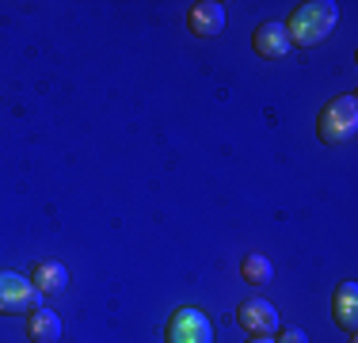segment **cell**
Here are the masks:
<instances>
[{"instance_id":"6da1fadb","label":"cell","mask_w":358,"mask_h":343,"mask_svg":"<svg viewBox=\"0 0 358 343\" xmlns=\"http://www.w3.org/2000/svg\"><path fill=\"white\" fill-rule=\"evenodd\" d=\"M339 23V8L331 0H305L289 12V20L282 23L289 46H320Z\"/></svg>"},{"instance_id":"7a4b0ae2","label":"cell","mask_w":358,"mask_h":343,"mask_svg":"<svg viewBox=\"0 0 358 343\" xmlns=\"http://www.w3.org/2000/svg\"><path fill=\"white\" fill-rule=\"evenodd\" d=\"M317 134L324 145H347L358 134V96H336L324 103L320 118H317Z\"/></svg>"},{"instance_id":"3957f363","label":"cell","mask_w":358,"mask_h":343,"mask_svg":"<svg viewBox=\"0 0 358 343\" xmlns=\"http://www.w3.org/2000/svg\"><path fill=\"white\" fill-rule=\"evenodd\" d=\"M164 343H214V324H210V316L202 309L183 305L168 316Z\"/></svg>"},{"instance_id":"277c9868","label":"cell","mask_w":358,"mask_h":343,"mask_svg":"<svg viewBox=\"0 0 358 343\" xmlns=\"http://www.w3.org/2000/svg\"><path fill=\"white\" fill-rule=\"evenodd\" d=\"M38 290L31 279L15 271H0V316H20V313H35L38 305Z\"/></svg>"},{"instance_id":"5b68a950","label":"cell","mask_w":358,"mask_h":343,"mask_svg":"<svg viewBox=\"0 0 358 343\" xmlns=\"http://www.w3.org/2000/svg\"><path fill=\"white\" fill-rule=\"evenodd\" d=\"M236 321L244 332H252V340H267L278 332V309L263 298H248V302L236 305Z\"/></svg>"},{"instance_id":"8992f818","label":"cell","mask_w":358,"mask_h":343,"mask_svg":"<svg viewBox=\"0 0 358 343\" xmlns=\"http://www.w3.org/2000/svg\"><path fill=\"white\" fill-rule=\"evenodd\" d=\"M252 50L267 62H278V57L289 54V38H286V27L278 20H263L259 27L252 31Z\"/></svg>"},{"instance_id":"52a82bcc","label":"cell","mask_w":358,"mask_h":343,"mask_svg":"<svg viewBox=\"0 0 358 343\" xmlns=\"http://www.w3.org/2000/svg\"><path fill=\"white\" fill-rule=\"evenodd\" d=\"M187 27L199 34V38H217V34L225 31V8H221L217 0H199V4H191V12H187Z\"/></svg>"},{"instance_id":"ba28073f","label":"cell","mask_w":358,"mask_h":343,"mask_svg":"<svg viewBox=\"0 0 358 343\" xmlns=\"http://www.w3.org/2000/svg\"><path fill=\"white\" fill-rule=\"evenodd\" d=\"M331 316L343 332H355L358 324V286L355 282H339L336 294H331Z\"/></svg>"},{"instance_id":"9c48e42d","label":"cell","mask_w":358,"mask_h":343,"mask_svg":"<svg viewBox=\"0 0 358 343\" xmlns=\"http://www.w3.org/2000/svg\"><path fill=\"white\" fill-rule=\"evenodd\" d=\"M27 340L31 343H57L62 340V316L54 309H35L27 313Z\"/></svg>"},{"instance_id":"30bf717a","label":"cell","mask_w":358,"mask_h":343,"mask_svg":"<svg viewBox=\"0 0 358 343\" xmlns=\"http://www.w3.org/2000/svg\"><path fill=\"white\" fill-rule=\"evenodd\" d=\"M31 282H35L38 294H57V290L69 286V271L57 260H38L35 267H31Z\"/></svg>"},{"instance_id":"8fae6325","label":"cell","mask_w":358,"mask_h":343,"mask_svg":"<svg viewBox=\"0 0 358 343\" xmlns=\"http://www.w3.org/2000/svg\"><path fill=\"white\" fill-rule=\"evenodd\" d=\"M241 279L248 282V286H267V282L275 279V263H271L263 252H248L241 260Z\"/></svg>"},{"instance_id":"7c38bea8","label":"cell","mask_w":358,"mask_h":343,"mask_svg":"<svg viewBox=\"0 0 358 343\" xmlns=\"http://www.w3.org/2000/svg\"><path fill=\"white\" fill-rule=\"evenodd\" d=\"M275 343H309V336H305L301 328H286V332H282V336H278Z\"/></svg>"},{"instance_id":"4fadbf2b","label":"cell","mask_w":358,"mask_h":343,"mask_svg":"<svg viewBox=\"0 0 358 343\" xmlns=\"http://www.w3.org/2000/svg\"><path fill=\"white\" fill-rule=\"evenodd\" d=\"M252 343H275V340H271V336H267V340H252Z\"/></svg>"}]
</instances>
